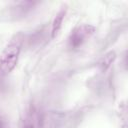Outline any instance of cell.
Here are the masks:
<instances>
[{
  "instance_id": "obj_1",
  "label": "cell",
  "mask_w": 128,
  "mask_h": 128,
  "mask_svg": "<svg viewBox=\"0 0 128 128\" xmlns=\"http://www.w3.org/2000/svg\"><path fill=\"white\" fill-rule=\"evenodd\" d=\"M22 43V36L17 34L5 46L0 54V75H7L16 67L21 52Z\"/></svg>"
},
{
  "instance_id": "obj_2",
  "label": "cell",
  "mask_w": 128,
  "mask_h": 128,
  "mask_svg": "<svg viewBox=\"0 0 128 128\" xmlns=\"http://www.w3.org/2000/svg\"><path fill=\"white\" fill-rule=\"evenodd\" d=\"M96 28L90 24H82L74 28L69 37H68V45L72 49L79 48L83 45L94 33Z\"/></svg>"
},
{
  "instance_id": "obj_3",
  "label": "cell",
  "mask_w": 128,
  "mask_h": 128,
  "mask_svg": "<svg viewBox=\"0 0 128 128\" xmlns=\"http://www.w3.org/2000/svg\"><path fill=\"white\" fill-rule=\"evenodd\" d=\"M66 11H67L66 7H62L56 14V16L52 22V28H51V37L52 38H55L58 35V33L62 27V23H63V19L65 17Z\"/></svg>"
},
{
  "instance_id": "obj_4",
  "label": "cell",
  "mask_w": 128,
  "mask_h": 128,
  "mask_svg": "<svg viewBox=\"0 0 128 128\" xmlns=\"http://www.w3.org/2000/svg\"><path fill=\"white\" fill-rule=\"evenodd\" d=\"M115 58H116V54H115L114 51H110V52L106 53L105 55H103L101 57V59L99 60V62H98L99 69L102 72H105L111 66V64L114 62Z\"/></svg>"
},
{
  "instance_id": "obj_5",
  "label": "cell",
  "mask_w": 128,
  "mask_h": 128,
  "mask_svg": "<svg viewBox=\"0 0 128 128\" xmlns=\"http://www.w3.org/2000/svg\"><path fill=\"white\" fill-rule=\"evenodd\" d=\"M0 128H4V122L1 117H0Z\"/></svg>"
},
{
  "instance_id": "obj_6",
  "label": "cell",
  "mask_w": 128,
  "mask_h": 128,
  "mask_svg": "<svg viewBox=\"0 0 128 128\" xmlns=\"http://www.w3.org/2000/svg\"><path fill=\"white\" fill-rule=\"evenodd\" d=\"M26 128H31V127H26Z\"/></svg>"
}]
</instances>
